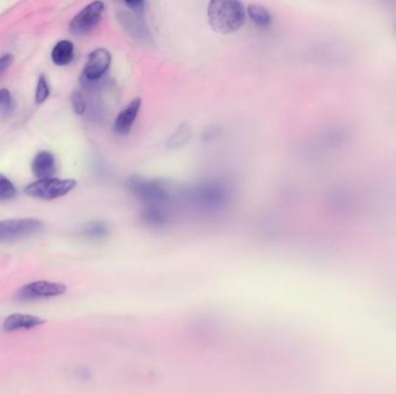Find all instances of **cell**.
I'll return each mask as SVG.
<instances>
[{"label":"cell","mask_w":396,"mask_h":394,"mask_svg":"<svg viewBox=\"0 0 396 394\" xmlns=\"http://www.w3.org/2000/svg\"><path fill=\"white\" fill-rule=\"evenodd\" d=\"M208 18L211 28L219 34H232L246 21V10L240 1L213 0L208 6Z\"/></svg>","instance_id":"cell-1"},{"label":"cell","mask_w":396,"mask_h":394,"mask_svg":"<svg viewBox=\"0 0 396 394\" xmlns=\"http://www.w3.org/2000/svg\"><path fill=\"white\" fill-rule=\"evenodd\" d=\"M77 185L75 180H58V178H46L39 180L29 184L25 187V194L29 197L37 198L42 200H53L57 198L64 197L71 192Z\"/></svg>","instance_id":"cell-2"},{"label":"cell","mask_w":396,"mask_h":394,"mask_svg":"<svg viewBox=\"0 0 396 394\" xmlns=\"http://www.w3.org/2000/svg\"><path fill=\"white\" fill-rule=\"evenodd\" d=\"M42 221L37 218H10L0 221V243L21 240L41 232Z\"/></svg>","instance_id":"cell-3"},{"label":"cell","mask_w":396,"mask_h":394,"mask_svg":"<svg viewBox=\"0 0 396 394\" xmlns=\"http://www.w3.org/2000/svg\"><path fill=\"white\" fill-rule=\"evenodd\" d=\"M105 10L106 5L102 1H94L87 5L72 20L70 32L75 36L89 35L99 25Z\"/></svg>","instance_id":"cell-4"},{"label":"cell","mask_w":396,"mask_h":394,"mask_svg":"<svg viewBox=\"0 0 396 394\" xmlns=\"http://www.w3.org/2000/svg\"><path fill=\"white\" fill-rule=\"evenodd\" d=\"M110 63H111V55L108 50L103 48L94 50L89 53L85 68L82 71V77L86 82H99L109 68Z\"/></svg>","instance_id":"cell-5"},{"label":"cell","mask_w":396,"mask_h":394,"mask_svg":"<svg viewBox=\"0 0 396 394\" xmlns=\"http://www.w3.org/2000/svg\"><path fill=\"white\" fill-rule=\"evenodd\" d=\"M66 288L62 283L49 281H36L25 285L18 292V299L22 301L43 299V297H53L65 292Z\"/></svg>","instance_id":"cell-6"},{"label":"cell","mask_w":396,"mask_h":394,"mask_svg":"<svg viewBox=\"0 0 396 394\" xmlns=\"http://www.w3.org/2000/svg\"><path fill=\"white\" fill-rule=\"evenodd\" d=\"M142 106V100L134 99L117 115L116 120L114 122L113 129L115 133L118 135H127L134 126L139 110Z\"/></svg>","instance_id":"cell-7"},{"label":"cell","mask_w":396,"mask_h":394,"mask_svg":"<svg viewBox=\"0 0 396 394\" xmlns=\"http://www.w3.org/2000/svg\"><path fill=\"white\" fill-rule=\"evenodd\" d=\"M33 173L39 180L53 178L56 173V161L53 155L49 151H39L33 161Z\"/></svg>","instance_id":"cell-8"},{"label":"cell","mask_w":396,"mask_h":394,"mask_svg":"<svg viewBox=\"0 0 396 394\" xmlns=\"http://www.w3.org/2000/svg\"><path fill=\"white\" fill-rule=\"evenodd\" d=\"M46 321L42 318L30 316V315H21V313H15L8 316L5 319L4 328L6 332H15L18 330H29V328H37L44 324Z\"/></svg>","instance_id":"cell-9"},{"label":"cell","mask_w":396,"mask_h":394,"mask_svg":"<svg viewBox=\"0 0 396 394\" xmlns=\"http://www.w3.org/2000/svg\"><path fill=\"white\" fill-rule=\"evenodd\" d=\"M118 20L124 28L127 29L131 35L135 36L137 39H143L149 36L147 29L141 20V15H135V13L127 10V11L120 12V15H118Z\"/></svg>","instance_id":"cell-10"},{"label":"cell","mask_w":396,"mask_h":394,"mask_svg":"<svg viewBox=\"0 0 396 394\" xmlns=\"http://www.w3.org/2000/svg\"><path fill=\"white\" fill-rule=\"evenodd\" d=\"M132 190H135L138 197L145 200L159 201L163 200L166 197V192L163 187L158 184L151 183V182H144V180H132L131 184Z\"/></svg>","instance_id":"cell-11"},{"label":"cell","mask_w":396,"mask_h":394,"mask_svg":"<svg viewBox=\"0 0 396 394\" xmlns=\"http://www.w3.org/2000/svg\"><path fill=\"white\" fill-rule=\"evenodd\" d=\"M75 58V46L71 41L64 39L57 43L51 51V59L57 66H66Z\"/></svg>","instance_id":"cell-12"},{"label":"cell","mask_w":396,"mask_h":394,"mask_svg":"<svg viewBox=\"0 0 396 394\" xmlns=\"http://www.w3.org/2000/svg\"><path fill=\"white\" fill-rule=\"evenodd\" d=\"M247 13L249 18L251 19V21L255 22V25L261 27V28L269 27L273 22V18H271L269 11L261 5H249L247 8Z\"/></svg>","instance_id":"cell-13"},{"label":"cell","mask_w":396,"mask_h":394,"mask_svg":"<svg viewBox=\"0 0 396 394\" xmlns=\"http://www.w3.org/2000/svg\"><path fill=\"white\" fill-rule=\"evenodd\" d=\"M17 197V189L11 180L0 173V201H10Z\"/></svg>","instance_id":"cell-14"},{"label":"cell","mask_w":396,"mask_h":394,"mask_svg":"<svg viewBox=\"0 0 396 394\" xmlns=\"http://www.w3.org/2000/svg\"><path fill=\"white\" fill-rule=\"evenodd\" d=\"M15 111V102L8 89H0V113L10 116Z\"/></svg>","instance_id":"cell-15"},{"label":"cell","mask_w":396,"mask_h":394,"mask_svg":"<svg viewBox=\"0 0 396 394\" xmlns=\"http://www.w3.org/2000/svg\"><path fill=\"white\" fill-rule=\"evenodd\" d=\"M50 94V87L49 84H48V80L44 75H41L39 79V82H37V88H36L35 93V101L37 104H42L43 102H46V100L49 97Z\"/></svg>","instance_id":"cell-16"},{"label":"cell","mask_w":396,"mask_h":394,"mask_svg":"<svg viewBox=\"0 0 396 394\" xmlns=\"http://www.w3.org/2000/svg\"><path fill=\"white\" fill-rule=\"evenodd\" d=\"M71 103L72 108H73L77 115H84L85 113L87 103H86L85 97H84L82 93L78 92V91L72 93Z\"/></svg>","instance_id":"cell-17"},{"label":"cell","mask_w":396,"mask_h":394,"mask_svg":"<svg viewBox=\"0 0 396 394\" xmlns=\"http://www.w3.org/2000/svg\"><path fill=\"white\" fill-rule=\"evenodd\" d=\"M105 232H106V225L103 223H89L85 225L86 235L98 237V236H102Z\"/></svg>","instance_id":"cell-18"},{"label":"cell","mask_w":396,"mask_h":394,"mask_svg":"<svg viewBox=\"0 0 396 394\" xmlns=\"http://www.w3.org/2000/svg\"><path fill=\"white\" fill-rule=\"evenodd\" d=\"M124 6L129 10V11L135 13V15H143V13L145 12L146 8V1H125L123 3Z\"/></svg>","instance_id":"cell-19"},{"label":"cell","mask_w":396,"mask_h":394,"mask_svg":"<svg viewBox=\"0 0 396 394\" xmlns=\"http://www.w3.org/2000/svg\"><path fill=\"white\" fill-rule=\"evenodd\" d=\"M13 63V56L12 55H4L0 58V77L10 68Z\"/></svg>","instance_id":"cell-20"}]
</instances>
